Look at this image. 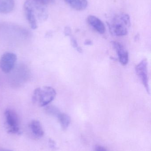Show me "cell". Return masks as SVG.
Masks as SVG:
<instances>
[{"label":"cell","mask_w":151,"mask_h":151,"mask_svg":"<svg viewBox=\"0 0 151 151\" xmlns=\"http://www.w3.org/2000/svg\"><path fill=\"white\" fill-rule=\"evenodd\" d=\"M148 62L147 59H144L136 66L135 71L137 75L142 81L147 92L150 93L148 76Z\"/></svg>","instance_id":"obj_6"},{"label":"cell","mask_w":151,"mask_h":151,"mask_svg":"<svg viewBox=\"0 0 151 151\" xmlns=\"http://www.w3.org/2000/svg\"></svg>","instance_id":"obj_20"},{"label":"cell","mask_w":151,"mask_h":151,"mask_svg":"<svg viewBox=\"0 0 151 151\" xmlns=\"http://www.w3.org/2000/svg\"><path fill=\"white\" fill-rule=\"evenodd\" d=\"M110 32L113 35L123 36L128 33V28L131 25L129 16L126 13L117 15L111 23L108 24Z\"/></svg>","instance_id":"obj_2"},{"label":"cell","mask_w":151,"mask_h":151,"mask_svg":"<svg viewBox=\"0 0 151 151\" xmlns=\"http://www.w3.org/2000/svg\"><path fill=\"white\" fill-rule=\"evenodd\" d=\"M30 128L33 134L37 137H41L44 135V131L41 124L39 121L33 120L30 124Z\"/></svg>","instance_id":"obj_11"},{"label":"cell","mask_w":151,"mask_h":151,"mask_svg":"<svg viewBox=\"0 0 151 151\" xmlns=\"http://www.w3.org/2000/svg\"><path fill=\"white\" fill-rule=\"evenodd\" d=\"M72 34V30H71L70 27H66L65 28L64 34L66 36H70Z\"/></svg>","instance_id":"obj_16"},{"label":"cell","mask_w":151,"mask_h":151,"mask_svg":"<svg viewBox=\"0 0 151 151\" xmlns=\"http://www.w3.org/2000/svg\"><path fill=\"white\" fill-rule=\"evenodd\" d=\"M112 44L114 47L118 54L119 61L122 65H126L129 62V54L123 45L117 41L112 42Z\"/></svg>","instance_id":"obj_7"},{"label":"cell","mask_w":151,"mask_h":151,"mask_svg":"<svg viewBox=\"0 0 151 151\" xmlns=\"http://www.w3.org/2000/svg\"><path fill=\"white\" fill-rule=\"evenodd\" d=\"M84 44L86 45H91L93 44V42L90 40H86L84 42Z\"/></svg>","instance_id":"obj_18"},{"label":"cell","mask_w":151,"mask_h":151,"mask_svg":"<svg viewBox=\"0 0 151 151\" xmlns=\"http://www.w3.org/2000/svg\"><path fill=\"white\" fill-rule=\"evenodd\" d=\"M56 95L55 90L50 86H44L35 90L32 97L34 104L41 107L46 106L51 103Z\"/></svg>","instance_id":"obj_3"},{"label":"cell","mask_w":151,"mask_h":151,"mask_svg":"<svg viewBox=\"0 0 151 151\" xmlns=\"http://www.w3.org/2000/svg\"><path fill=\"white\" fill-rule=\"evenodd\" d=\"M106 150V149L100 146H97L95 149V151H105Z\"/></svg>","instance_id":"obj_17"},{"label":"cell","mask_w":151,"mask_h":151,"mask_svg":"<svg viewBox=\"0 0 151 151\" xmlns=\"http://www.w3.org/2000/svg\"><path fill=\"white\" fill-rule=\"evenodd\" d=\"M87 22L98 32L102 34L104 33L105 31L104 24L98 18L90 15L87 18Z\"/></svg>","instance_id":"obj_8"},{"label":"cell","mask_w":151,"mask_h":151,"mask_svg":"<svg viewBox=\"0 0 151 151\" xmlns=\"http://www.w3.org/2000/svg\"><path fill=\"white\" fill-rule=\"evenodd\" d=\"M0 151H12L11 150H3V149H0Z\"/></svg>","instance_id":"obj_19"},{"label":"cell","mask_w":151,"mask_h":151,"mask_svg":"<svg viewBox=\"0 0 151 151\" xmlns=\"http://www.w3.org/2000/svg\"><path fill=\"white\" fill-rule=\"evenodd\" d=\"M24 10L27 20L33 29L38 27V19L45 20L48 17L45 7L37 5L30 0H27L25 2Z\"/></svg>","instance_id":"obj_1"},{"label":"cell","mask_w":151,"mask_h":151,"mask_svg":"<svg viewBox=\"0 0 151 151\" xmlns=\"http://www.w3.org/2000/svg\"><path fill=\"white\" fill-rule=\"evenodd\" d=\"M71 44L72 46L77 50L79 53H82V49L79 46L77 40L75 38L72 36L71 38Z\"/></svg>","instance_id":"obj_15"},{"label":"cell","mask_w":151,"mask_h":151,"mask_svg":"<svg viewBox=\"0 0 151 151\" xmlns=\"http://www.w3.org/2000/svg\"><path fill=\"white\" fill-rule=\"evenodd\" d=\"M72 9L77 11L85 10L87 7L88 0H64Z\"/></svg>","instance_id":"obj_9"},{"label":"cell","mask_w":151,"mask_h":151,"mask_svg":"<svg viewBox=\"0 0 151 151\" xmlns=\"http://www.w3.org/2000/svg\"><path fill=\"white\" fill-rule=\"evenodd\" d=\"M14 0H0V13H10L14 9Z\"/></svg>","instance_id":"obj_10"},{"label":"cell","mask_w":151,"mask_h":151,"mask_svg":"<svg viewBox=\"0 0 151 151\" xmlns=\"http://www.w3.org/2000/svg\"><path fill=\"white\" fill-rule=\"evenodd\" d=\"M17 60V56L11 52H6L0 59V68L4 73H9L12 70Z\"/></svg>","instance_id":"obj_5"},{"label":"cell","mask_w":151,"mask_h":151,"mask_svg":"<svg viewBox=\"0 0 151 151\" xmlns=\"http://www.w3.org/2000/svg\"><path fill=\"white\" fill-rule=\"evenodd\" d=\"M46 111L49 114L56 116L60 113V111L58 108H57L54 106H47L46 108Z\"/></svg>","instance_id":"obj_13"},{"label":"cell","mask_w":151,"mask_h":151,"mask_svg":"<svg viewBox=\"0 0 151 151\" xmlns=\"http://www.w3.org/2000/svg\"><path fill=\"white\" fill-rule=\"evenodd\" d=\"M4 116L8 127V132L18 134H21L19 127V119L16 112L12 109H6L4 112Z\"/></svg>","instance_id":"obj_4"},{"label":"cell","mask_w":151,"mask_h":151,"mask_svg":"<svg viewBox=\"0 0 151 151\" xmlns=\"http://www.w3.org/2000/svg\"><path fill=\"white\" fill-rule=\"evenodd\" d=\"M30 1L37 5L44 7L47 5L53 3L54 1V0H30Z\"/></svg>","instance_id":"obj_14"},{"label":"cell","mask_w":151,"mask_h":151,"mask_svg":"<svg viewBox=\"0 0 151 151\" xmlns=\"http://www.w3.org/2000/svg\"><path fill=\"white\" fill-rule=\"evenodd\" d=\"M59 123L63 129H66L69 127L71 122V118L66 114L60 112L57 116Z\"/></svg>","instance_id":"obj_12"}]
</instances>
